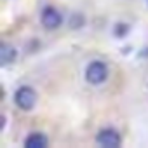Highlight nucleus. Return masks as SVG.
I'll return each mask as SVG.
<instances>
[{
  "label": "nucleus",
  "mask_w": 148,
  "mask_h": 148,
  "mask_svg": "<svg viewBox=\"0 0 148 148\" xmlns=\"http://www.w3.org/2000/svg\"><path fill=\"white\" fill-rule=\"evenodd\" d=\"M40 23L49 32L58 30L63 25V14L59 12V9H56L52 5H45L42 9V14H40Z\"/></svg>",
  "instance_id": "nucleus-3"
},
{
  "label": "nucleus",
  "mask_w": 148,
  "mask_h": 148,
  "mask_svg": "<svg viewBox=\"0 0 148 148\" xmlns=\"http://www.w3.org/2000/svg\"><path fill=\"white\" fill-rule=\"evenodd\" d=\"M84 25H86V18H84L82 14L75 12V14L70 16V26H71L73 30H79V28H82Z\"/></svg>",
  "instance_id": "nucleus-7"
},
{
  "label": "nucleus",
  "mask_w": 148,
  "mask_h": 148,
  "mask_svg": "<svg viewBox=\"0 0 148 148\" xmlns=\"http://www.w3.org/2000/svg\"><path fill=\"white\" fill-rule=\"evenodd\" d=\"M96 143L99 146H105V148H119L122 139H120V134L117 129L113 127H103L98 131L96 134Z\"/></svg>",
  "instance_id": "nucleus-4"
},
{
  "label": "nucleus",
  "mask_w": 148,
  "mask_h": 148,
  "mask_svg": "<svg viewBox=\"0 0 148 148\" xmlns=\"http://www.w3.org/2000/svg\"><path fill=\"white\" fill-rule=\"evenodd\" d=\"M18 58V51L14 45L2 42L0 44V66H9L11 63H14Z\"/></svg>",
  "instance_id": "nucleus-5"
},
{
  "label": "nucleus",
  "mask_w": 148,
  "mask_h": 148,
  "mask_svg": "<svg viewBox=\"0 0 148 148\" xmlns=\"http://www.w3.org/2000/svg\"><path fill=\"white\" fill-rule=\"evenodd\" d=\"M108 73H110V70H108L106 63L96 59V61H91L86 68V80L91 86H101L103 82H106Z\"/></svg>",
  "instance_id": "nucleus-1"
},
{
  "label": "nucleus",
  "mask_w": 148,
  "mask_h": 148,
  "mask_svg": "<svg viewBox=\"0 0 148 148\" xmlns=\"http://www.w3.org/2000/svg\"><path fill=\"white\" fill-rule=\"evenodd\" d=\"M37 99H38L37 91H35L32 86H21V87H18L16 92H14V103H16V106H18L19 110H23V112L33 110L35 105H37Z\"/></svg>",
  "instance_id": "nucleus-2"
},
{
  "label": "nucleus",
  "mask_w": 148,
  "mask_h": 148,
  "mask_svg": "<svg viewBox=\"0 0 148 148\" xmlns=\"http://www.w3.org/2000/svg\"><path fill=\"white\" fill-rule=\"evenodd\" d=\"M129 32V26L125 25V23H119L117 26H115V35L119 37V38H122V37H125V33Z\"/></svg>",
  "instance_id": "nucleus-8"
},
{
  "label": "nucleus",
  "mask_w": 148,
  "mask_h": 148,
  "mask_svg": "<svg viewBox=\"0 0 148 148\" xmlns=\"http://www.w3.org/2000/svg\"><path fill=\"white\" fill-rule=\"evenodd\" d=\"M49 139L44 132H32L25 139V148H47Z\"/></svg>",
  "instance_id": "nucleus-6"
}]
</instances>
